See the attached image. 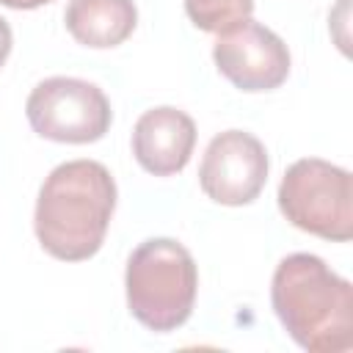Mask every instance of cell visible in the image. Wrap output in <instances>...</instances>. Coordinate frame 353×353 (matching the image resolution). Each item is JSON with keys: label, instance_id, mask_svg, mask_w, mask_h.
<instances>
[{"label": "cell", "instance_id": "7", "mask_svg": "<svg viewBox=\"0 0 353 353\" xmlns=\"http://www.w3.org/2000/svg\"><path fill=\"white\" fill-rule=\"evenodd\" d=\"M268 182V152L259 138L243 130L215 135L199 165L201 190L226 207L254 201Z\"/></svg>", "mask_w": 353, "mask_h": 353}, {"label": "cell", "instance_id": "2", "mask_svg": "<svg viewBox=\"0 0 353 353\" xmlns=\"http://www.w3.org/2000/svg\"><path fill=\"white\" fill-rule=\"evenodd\" d=\"M270 303L303 350L345 353L353 347V287L320 256H284L270 281Z\"/></svg>", "mask_w": 353, "mask_h": 353}, {"label": "cell", "instance_id": "5", "mask_svg": "<svg viewBox=\"0 0 353 353\" xmlns=\"http://www.w3.org/2000/svg\"><path fill=\"white\" fill-rule=\"evenodd\" d=\"M36 135L58 143H91L110 127V102L99 85L77 77L41 80L25 105Z\"/></svg>", "mask_w": 353, "mask_h": 353}, {"label": "cell", "instance_id": "11", "mask_svg": "<svg viewBox=\"0 0 353 353\" xmlns=\"http://www.w3.org/2000/svg\"><path fill=\"white\" fill-rule=\"evenodd\" d=\"M11 28H8V22L0 17V66L6 63V58H8V52H11Z\"/></svg>", "mask_w": 353, "mask_h": 353}, {"label": "cell", "instance_id": "9", "mask_svg": "<svg viewBox=\"0 0 353 353\" xmlns=\"http://www.w3.org/2000/svg\"><path fill=\"white\" fill-rule=\"evenodd\" d=\"M63 22L74 41L108 50L132 36L138 11L132 0H69Z\"/></svg>", "mask_w": 353, "mask_h": 353}, {"label": "cell", "instance_id": "4", "mask_svg": "<svg viewBox=\"0 0 353 353\" xmlns=\"http://www.w3.org/2000/svg\"><path fill=\"white\" fill-rule=\"evenodd\" d=\"M279 210L301 232L347 243L353 237L350 171L320 157L295 160L279 185Z\"/></svg>", "mask_w": 353, "mask_h": 353}, {"label": "cell", "instance_id": "12", "mask_svg": "<svg viewBox=\"0 0 353 353\" xmlns=\"http://www.w3.org/2000/svg\"><path fill=\"white\" fill-rule=\"evenodd\" d=\"M6 8H17V11H30V8H39V6H47L52 0H0Z\"/></svg>", "mask_w": 353, "mask_h": 353}, {"label": "cell", "instance_id": "1", "mask_svg": "<svg viewBox=\"0 0 353 353\" xmlns=\"http://www.w3.org/2000/svg\"><path fill=\"white\" fill-rule=\"evenodd\" d=\"M116 210V182L97 160H69L50 171L36 201V237L63 262H83L102 248Z\"/></svg>", "mask_w": 353, "mask_h": 353}, {"label": "cell", "instance_id": "3", "mask_svg": "<svg viewBox=\"0 0 353 353\" xmlns=\"http://www.w3.org/2000/svg\"><path fill=\"white\" fill-rule=\"evenodd\" d=\"M127 306L149 331L179 328L196 303L199 270L190 251L171 237L143 240L127 262Z\"/></svg>", "mask_w": 353, "mask_h": 353}, {"label": "cell", "instance_id": "10", "mask_svg": "<svg viewBox=\"0 0 353 353\" xmlns=\"http://www.w3.org/2000/svg\"><path fill=\"white\" fill-rule=\"evenodd\" d=\"M190 22L207 33H221L251 17L254 0H185Z\"/></svg>", "mask_w": 353, "mask_h": 353}, {"label": "cell", "instance_id": "8", "mask_svg": "<svg viewBox=\"0 0 353 353\" xmlns=\"http://www.w3.org/2000/svg\"><path fill=\"white\" fill-rule=\"evenodd\" d=\"M196 124L193 119L171 105L146 110L132 130V154L143 171L154 176L179 174L193 154Z\"/></svg>", "mask_w": 353, "mask_h": 353}, {"label": "cell", "instance_id": "6", "mask_svg": "<svg viewBox=\"0 0 353 353\" xmlns=\"http://www.w3.org/2000/svg\"><path fill=\"white\" fill-rule=\"evenodd\" d=\"M218 72L240 91H273L290 74V50L270 28L251 17L221 30L212 44Z\"/></svg>", "mask_w": 353, "mask_h": 353}]
</instances>
